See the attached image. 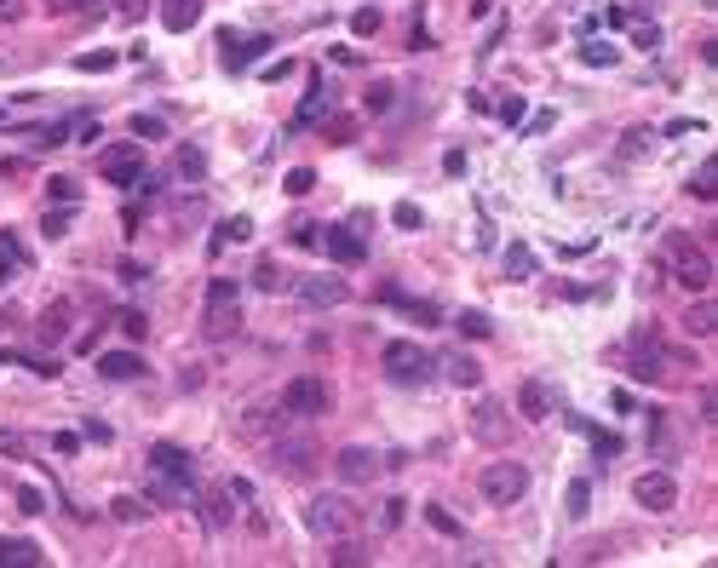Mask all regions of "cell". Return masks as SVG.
I'll use <instances>...</instances> for the list:
<instances>
[{"instance_id": "6da1fadb", "label": "cell", "mask_w": 718, "mask_h": 568, "mask_svg": "<svg viewBox=\"0 0 718 568\" xmlns=\"http://www.w3.org/2000/svg\"><path fill=\"white\" fill-rule=\"evenodd\" d=\"M236 334H242V293H236V281H230V276H213L207 281V310H201V339L225 344Z\"/></svg>"}, {"instance_id": "7a4b0ae2", "label": "cell", "mask_w": 718, "mask_h": 568, "mask_svg": "<svg viewBox=\"0 0 718 568\" xmlns=\"http://www.w3.org/2000/svg\"><path fill=\"white\" fill-rule=\"evenodd\" d=\"M661 252L673 259V281H678L684 293H707V288H713V259H707V247H695L690 235L673 230V235L661 242Z\"/></svg>"}, {"instance_id": "3957f363", "label": "cell", "mask_w": 718, "mask_h": 568, "mask_svg": "<svg viewBox=\"0 0 718 568\" xmlns=\"http://www.w3.org/2000/svg\"><path fill=\"white\" fill-rule=\"evenodd\" d=\"M305 528L317 534V540H339V534L356 528V505L345 494H317L305 505Z\"/></svg>"}, {"instance_id": "277c9868", "label": "cell", "mask_w": 718, "mask_h": 568, "mask_svg": "<svg viewBox=\"0 0 718 568\" xmlns=\"http://www.w3.org/2000/svg\"><path fill=\"white\" fill-rule=\"evenodd\" d=\"M282 408H288V419H322L327 408H334V385L317 379V373H299V379L282 385Z\"/></svg>"}, {"instance_id": "5b68a950", "label": "cell", "mask_w": 718, "mask_h": 568, "mask_svg": "<svg viewBox=\"0 0 718 568\" xmlns=\"http://www.w3.org/2000/svg\"><path fill=\"white\" fill-rule=\"evenodd\" d=\"M477 488H483V499H489V505H518V499L529 494V465H518V460H494V465H483Z\"/></svg>"}, {"instance_id": "8992f818", "label": "cell", "mask_w": 718, "mask_h": 568, "mask_svg": "<svg viewBox=\"0 0 718 568\" xmlns=\"http://www.w3.org/2000/svg\"><path fill=\"white\" fill-rule=\"evenodd\" d=\"M380 362H385V379H391V385H426L431 368H437L431 351H419V344H409V339H391Z\"/></svg>"}, {"instance_id": "52a82bcc", "label": "cell", "mask_w": 718, "mask_h": 568, "mask_svg": "<svg viewBox=\"0 0 718 568\" xmlns=\"http://www.w3.org/2000/svg\"><path fill=\"white\" fill-rule=\"evenodd\" d=\"M627 373L638 379V385H655V379L667 373V351H661V334H655V327H638V334H632Z\"/></svg>"}, {"instance_id": "ba28073f", "label": "cell", "mask_w": 718, "mask_h": 568, "mask_svg": "<svg viewBox=\"0 0 718 568\" xmlns=\"http://www.w3.org/2000/svg\"><path fill=\"white\" fill-rule=\"evenodd\" d=\"M317 442L310 436H276L271 442V465L282 471V477H310V471H317Z\"/></svg>"}, {"instance_id": "9c48e42d", "label": "cell", "mask_w": 718, "mask_h": 568, "mask_svg": "<svg viewBox=\"0 0 718 568\" xmlns=\"http://www.w3.org/2000/svg\"><path fill=\"white\" fill-rule=\"evenodd\" d=\"M632 499L644 505V511H673V505H678V482H673V471H644V477L632 482Z\"/></svg>"}, {"instance_id": "30bf717a", "label": "cell", "mask_w": 718, "mask_h": 568, "mask_svg": "<svg viewBox=\"0 0 718 568\" xmlns=\"http://www.w3.org/2000/svg\"><path fill=\"white\" fill-rule=\"evenodd\" d=\"M299 298L310 310H334V305H345L351 298V281L345 276H305L299 281Z\"/></svg>"}, {"instance_id": "8fae6325", "label": "cell", "mask_w": 718, "mask_h": 568, "mask_svg": "<svg viewBox=\"0 0 718 568\" xmlns=\"http://www.w3.org/2000/svg\"><path fill=\"white\" fill-rule=\"evenodd\" d=\"M98 172L109 184H138V179H144V155H138L133 144H115V150L98 155Z\"/></svg>"}, {"instance_id": "7c38bea8", "label": "cell", "mask_w": 718, "mask_h": 568, "mask_svg": "<svg viewBox=\"0 0 718 568\" xmlns=\"http://www.w3.org/2000/svg\"><path fill=\"white\" fill-rule=\"evenodd\" d=\"M472 436L477 442H506L511 436V419H506V402H494V397H483L472 408Z\"/></svg>"}, {"instance_id": "4fadbf2b", "label": "cell", "mask_w": 718, "mask_h": 568, "mask_svg": "<svg viewBox=\"0 0 718 568\" xmlns=\"http://www.w3.org/2000/svg\"><path fill=\"white\" fill-rule=\"evenodd\" d=\"M282 425H293V419H288V408H282V397H276V402H253V408H242V431H247V436H276Z\"/></svg>"}, {"instance_id": "5bb4252c", "label": "cell", "mask_w": 718, "mask_h": 568, "mask_svg": "<svg viewBox=\"0 0 718 568\" xmlns=\"http://www.w3.org/2000/svg\"><path fill=\"white\" fill-rule=\"evenodd\" d=\"M380 453L373 448H339V460H334V471H339V482H373L380 477Z\"/></svg>"}, {"instance_id": "9a60e30c", "label": "cell", "mask_w": 718, "mask_h": 568, "mask_svg": "<svg viewBox=\"0 0 718 568\" xmlns=\"http://www.w3.org/2000/svg\"><path fill=\"white\" fill-rule=\"evenodd\" d=\"M150 471H167V477L190 482V453L173 448V442H155V448H150Z\"/></svg>"}, {"instance_id": "2e32d148", "label": "cell", "mask_w": 718, "mask_h": 568, "mask_svg": "<svg viewBox=\"0 0 718 568\" xmlns=\"http://www.w3.org/2000/svg\"><path fill=\"white\" fill-rule=\"evenodd\" d=\"M35 339H41V344H64V339H69V305H64V298L41 310V327H35Z\"/></svg>"}, {"instance_id": "e0dca14e", "label": "cell", "mask_w": 718, "mask_h": 568, "mask_svg": "<svg viewBox=\"0 0 718 568\" xmlns=\"http://www.w3.org/2000/svg\"><path fill=\"white\" fill-rule=\"evenodd\" d=\"M98 373H104V379H144V356H133V351H104V356H98Z\"/></svg>"}, {"instance_id": "ac0fdd59", "label": "cell", "mask_w": 718, "mask_h": 568, "mask_svg": "<svg viewBox=\"0 0 718 568\" xmlns=\"http://www.w3.org/2000/svg\"><path fill=\"white\" fill-rule=\"evenodd\" d=\"M327 252H334L339 264H363L368 259V242L356 230H327Z\"/></svg>"}, {"instance_id": "d6986e66", "label": "cell", "mask_w": 718, "mask_h": 568, "mask_svg": "<svg viewBox=\"0 0 718 568\" xmlns=\"http://www.w3.org/2000/svg\"><path fill=\"white\" fill-rule=\"evenodd\" d=\"M196 18H201V0H161V23L173 29V35L196 29Z\"/></svg>"}, {"instance_id": "ffe728a7", "label": "cell", "mask_w": 718, "mask_h": 568, "mask_svg": "<svg viewBox=\"0 0 718 568\" xmlns=\"http://www.w3.org/2000/svg\"><path fill=\"white\" fill-rule=\"evenodd\" d=\"M518 408H523V419H546L552 414V390H546L540 379H529V385L518 390Z\"/></svg>"}, {"instance_id": "44dd1931", "label": "cell", "mask_w": 718, "mask_h": 568, "mask_svg": "<svg viewBox=\"0 0 718 568\" xmlns=\"http://www.w3.org/2000/svg\"><path fill=\"white\" fill-rule=\"evenodd\" d=\"M684 334H690V339H707V334H718V310L707 305V298L684 310Z\"/></svg>"}, {"instance_id": "7402d4cb", "label": "cell", "mask_w": 718, "mask_h": 568, "mask_svg": "<svg viewBox=\"0 0 718 568\" xmlns=\"http://www.w3.org/2000/svg\"><path fill=\"white\" fill-rule=\"evenodd\" d=\"M437 368H443L448 379H455V385H465V390H477V385H483V368H477L472 356H443Z\"/></svg>"}, {"instance_id": "603a6c76", "label": "cell", "mask_w": 718, "mask_h": 568, "mask_svg": "<svg viewBox=\"0 0 718 568\" xmlns=\"http://www.w3.org/2000/svg\"><path fill=\"white\" fill-rule=\"evenodd\" d=\"M179 179H190V184L207 179V155H201L196 144H184V150H179Z\"/></svg>"}, {"instance_id": "cb8c5ba5", "label": "cell", "mask_w": 718, "mask_h": 568, "mask_svg": "<svg viewBox=\"0 0 718 568\" xmlns=\"http://www.w3.org/2000/svg\"><path fill=\"white\" fill-rule=\"evenodd\" d=\"M6 563H41V545L35 540H0V568Z\"/></svg>"}, {"instance_id": "d4e9b609", "label": "cell", "mask_w": 718, "mask_h": 568, "mask_svg": "<svg viewBox=\"0 0 718 568\" xmlns=\"http://www.w3.org/2000/svg\"><path fill=\"white\" fill-rule=\"evenodd\" d=\"M23 264H29V259H23V247H18V242H12V235H6V230H0V281H6V276H18V270H23Z\"/></svg>"}, {"instance_id": "484cf974", "label": "cell", "mask_w": 718, "mask_h": 568, "mask_svg": "<svg viewBox=\"0 0 718 568\" xmlns=\"http://www.w3.org/2000/svg\"><path fill=\"white\" fill-rule=\"evenodd\" d=\"M109 517H115V523H144L150 505H144V499H133V494H121V499H109Z\"/></svg>"}, {"instance_id": "4316f807", "label": "cell", "mask_w": 718, "mask_h": 568, "mask_svg": "<svg viewBox=\"0 0 718 568\" xmlns=\"http://www.w3.org/2000/svg\"><path fill=\"white\" fill-rule=\"evenodd\" d=\"M455 322H460V334H465V339H489V334H494V322H489L483 310H460Z\"/></svg>"}, {"instance_id": "83f0119b", "label": "cell", "mask_w": 718, "mask_h": 568, "mask_svg": "<svg viewBox=\"0 0 718 568\" xmlns=\"http://www.w3.org/2000/svg\"><path fill=\"white\" fill-rule=\"evenodd\" d=\"M327 115V92H310V98L299 104V115H293V126H317Z\"/></svg>"}, {"instance_id": "f1b7e54d", "label": "cell", "mask_w": 718, "mask_h": 568, "mask_svg": "<svg viewBox=\"0 0 718 568\" xmlns=\"http://www.w3.org/2000/svg\"><path fill=\"white\" fill-rule=\"evenodd\" d=\"M690 196H701V201H713V196H718V167H713V161L690 179Z\"/></svg>"}, {"instance_id": "f546056e", "label": "cell", "mask_w": 718, "mask_h": 568, "mask_svg": "<svg viewBox=\"0 0 718 568\" xmlns=\"http://www.w3.org/2000/svg\"><path fill=\"white\" fill-rule=\"evenodd\" d=\"M327 144H356V115H334V121H327Z\"/></svg>"}, {"instance_id": "4dcf8cb0", "label": "cell", "mask_w": 718, "mask_h": 568, "mask_svg": "<svg viewBox=\"0 0 718 568\" xmlns=\"http://www.w3.org/2000/svg\"><path fill=\"white\" fill-rule=\"evenodd\" d=\"M253 288H259V293H276V288H282V270H276L271 259H259V264H253Z\"/></svg>"}, {"instance_id": "1f68e13d", "label": "cell", "mask_w": 718, "mask_h": 568, "mask_svg": "<svg viewBox=\"0 0 718 568\" xmlns=\"http://www.w3.org/2000/svg\"><path fill=\"white\" fill-rule=\"evenodd\" d=\"M282 189H288V196H310V189H317V172H310V167H293L288 179H282Z\"/></svg>"}, {"instance_id": "d6a6232c", "label": "cell", "mask_w": 718, "mask_h": 568, "mask_svg": "<svg viewBox=\"0 0 718 568\" xmlns=\"http://www.w3.org/2000/svg\"><path fill=\"white\" fill-rule=\"evenodd\" d=\"M529 270H535V259H529V247H506V276L523 281Z\"/></svg>"}, {"instance_id": "836d02e7", "label": "cell", "mask_w": 718, "mask_h": 568, "mask_svg": "<svg viewBox=\"0 0 718 568\" xmlns=\"http://www.w3.org/2000/svg\"><path fill=\"white\" fill-rule=\"evenodd\" d=\"M327 563H368V545L363 540H339L334 551H327Z\"/></svg>"}, {"instance_id": "e575fe53", "label": "cell", "mask_w": 718, "mask_h": 568, "mask_svg": "<svg viewBox=\"0 0 718 568\" xmlns=\"http://www.w3.org/2000/svg\"><path fill=\"white\" fill-rule=\"evenodd\" d=\"M115 322H121V334H127V339H144V334H150V316H144V310H121Z\"/></svg>"}, {"instance_id": "d590c367", "label": "cell", "mask_w": 718, "mask_h": 568, "mask_svg": "<svg viewBox=\"0 0 718 568\" xmlns=\"http://www.w3.org/2000/svg\"><path fill=\"white\" fill-rule=\"evenodd\" d=\"M207 523H213V528L230 523V488H225V494H207Z\"/></svg>"}, {"instance_id": "8d00e7d4", "label": "cell", "mask_w": 718, "mask_h": 568, "mask_svg": "<svg viewBox=\"0 0 718 568\" xmlns=\"http://www.w3.org/2000/svg\"><path fill=\"white\" fill-rule=\"evenodd\" d=\"M380 6H363V12H356V18H351V29H356V35H380Z\"/></svg>"}, {"instance_id": "74e56055", "label": "cell", "mask_w": 718, "mask_h": 568, "mask_svg": "<svg viewBox=\"0 0 718 568\" xmlns=\"http://www.w3.org/2000/svg\"><path fill=\"white\" fill-rule=\"evenodd\" d=\"M75 69H87V75H104V69H115V52H87V58H75Z\"/></svg>"}, {"instance_id": "f35d334b", "label": "cell", "mask_w": 718, "mask_h": 568, "mask_svg": "<svg viewBox=\"0 0 718 568\" xmlns=\"http://www.w3.org/2000/svg\"><path fill=\"white\" fill-rule=\"evenodd\" d=\"M133 133L138 138H167V121L161 115H133Z\"/></svg>"}, {"instance_id": "ab89813d", "label": "cell", "mask_w": 718, "mask_h": 568, "mask_svg": "<svg viewBox=\"0 0 718 568\" xmlns=\"http://www.w3.org/2000/svg\"><path fill=\"white\" fill-rule=\"evenodd\" d=\"M64 138H69V121H52V126H41V133H35V144L52 150V144H64Z\"/></svg>"}, {"instance_id": "60d3db41", "label": "cell", "mask_w": 718, "mask_h": 568, "mask_svg": "<svg viewBox=\"0 0 718 568\" xmlns=\"http://www.w3.org/2000/svg\"><path fill=\"white\" fill-rule=\"evenodd\" d=\"M391 98H397V87H391V81L368 87V109H373V115H380V109H391Z\"/></svg>"}, {"instance_id": "b9f144b4", "label": "cell", "mask_w": 718, "mask_h": 568, "mask_svg": "<svg viewBox=\"0 0 718 568\" xmlns=\"http://www.w3.org/2000/svg\"><path fill=\"white\" fill-rule=\"evenodd\" d=\"M644 150H649V133H644V126H632V133L621 138V155H632V161H638Z\"/></svg>"}, {"instance_id": "7bdbcfd3", "label": "cell", "mask_w": 718, "mask_h": 568, "mask_svg": "<svg viewBox=\"0 0 718 568\" xmlns=\"http://www.w3.org/2000/svg\"><path fill=\"white\" fill-rule=\"evenodd\" d=\"M426 517H431V528H437V534H465V528L455 523V517L443 511V505H426Z\"/></svg>"}, {"instance_id": "ee69618b", "label": "cell", "mask_w": 718, "mask_h": 568, "mask_svg": "<svg viewBox=\"0 0 718 568\" xmlns=\"http://www.w3.org/2000/svg\"><path fill=\"white\" fill-rule=\"evenodd\" d=\"M586 499H592V488H586V482H569V499H564L569 517H586Z\"/></svg>"}, {"instance_id": "f6af8a7d", "label": "cell", "mask_w": 718, "mask_h": 568, "mask_svg": "<svg viewBox=\"0 0 718 568\" xmlns=\"http://www.w3.org/2000/svg\"><path fill=\"white\" fill-rule=\"evenodd\" d=\"M41 230H46V235H52V242H58V235H64V230H69V213H64V207H52V213H46V218H41Z\"/></svg>"}, {"instance_id": "bcb514c9", "label": "cell", "mask_w": 718, "mask_h": 568, "mask_svg": "<svg viewBox=\"0 0 718 568\" xmlns=\"http://www.w3.org/2000/svg\"><path fill=\"white\" fill-rule=\"evenodd\" d=\"M317 230H322V224H293V230H288V242H293V247H317V242H322Z\"/></svg>"}, {"instance_id": "7dc6e473", "label": "cell", "mask_w": 718, "mask_h": 568, "mask_svg": "<svg viewBox=\"0 0 718 568\" xmlns=\"http://www.w3.org/2000/svg\"><path fill=\"white\" fill-rule=\"evenodd\" d=\"M46 184H52V201H81V184L75 179H46Z\"/></svg>"}, {"instance_id": "c3c4849f", "label": "cell", "mask_w": 718, "mask_h": 568, "mask_svg": "<svg viewBox=\"0 0 718 568\" xmlns=\"http://www.w3.org/2000/svg\"><path fill=\"white\" fill-rule=\"evenodd\" d=\"M18 511H29V517H35V511H46L41 488H18Z\"/></svg>"}, {"instance_id": "681fc988", "label": "cell", "mask_w": 718, "mask_h": 568, "mask_svg": "<svg viewBox=\"0 0 718 568\" xmlns=\"http://www.w3.org/2000/svg\"><path fill=\"white\" fill-rule=\"evenodd\" d=\"M115 12H121V18H127V23H138V18H144V12H150V0H115Z\"/></svg>"}, {"instance_id": "f907efd6", "label": "cell", "mask_w": 718, "mask_h": 568, "mask_svg": "<svg viewBox=\"0 0 718 568\" xmlns=\"http://www.w3.org/2000/svg\"><path fill=\"white\" fill-rule=\"evenodd\" d=\"M380 523H385V528L402 523V499H385V505H380Z\"/></svg>"}, {"instance_id": "816d5d0a", "label": "cell", "mask_w": 718, "mask_h": 568, "mask_svg": "<svg viewBox=\"0 0 718 568\" xmlns=\"http://www.w3.org/2000/svg\"><path fill=\"white\" fill-rule=\"evenodd\" d=\"M397 224L402 230H419V207H414V201H402V207H397Z\"/></svg>"}, {"instance_id": "f5cc1de1", "label": "cell", "mask_w": 718, "mask_h": 568, "mask_svg": "<svg viewBox=\"0 0 718 568\" xmlns=\"http://www.w3.org/2000/svg\"><path fill=\"white\" fill-rule=\"evenodd\" d=\"M23 12H29V6H23V0H0V23H18V18H23Z\"/></svg>"}, {"instance_id": "db71d44e", "label": "cell", "mask_w": 718, "mask_h": 568, "mask_svg": "<svg viewBox=\"0 0 718 568\" xmlns=\"http://www.w3.org/2000/svg\"><path fill=\"white\" fill-rule=\"evenodd\" d=\"M23 448H29V442L18 431H0V453H23Z\"/></svg>"}, {"instance_id": "11a10c76", "label": "cell", "mask_w": 718, "mask_h": 568, "mask_svg": "<svg viewBox=\"0 0 718 568\" xmlns=\"http://www.w3.org/2000/svg\"><path fill=\"white\" fill-rule=\"evenodd\" d=\"M98 0H52V12H92Z\"/></svg>"}, {"instance_id": "9f6ffc18", "label": "cell", "mask_w": 718, "mask_h": 568, "mask_svg": "<svg viewBox=\"0 0 718 568\" xmlns=\"http://www.w3.org/2000/svg\"><path fill=\"white\" fill-rule=\"evenodd\" d=\"M247 230H253V224H247V218H230V224H225V242H242Z\"/></svg>"}]
</instances>
